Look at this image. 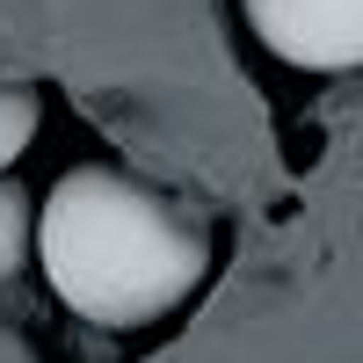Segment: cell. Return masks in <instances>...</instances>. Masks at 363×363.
Instances as JSON below:
<instances>
[{
	"instance_id": "1",
	"label": "cell",
	"mask_w": 363,
	"mask_h": 363,
	"mask_svg": "<svg viewBox=\"0 0 363 363\" xmlns=\"http://www.w3.org/2000/svg\"><path fill=\"white\" fill-rule=\"evenodd\" d=\"M29 247L80 320L145 327L203 284L211 225L124 167H73L29 211Z\"/></svg>"
},
{
	"instance_id": "2",
	"label": "cell",
	"mask_w": 363,
	"mask_h": 363,
	"mask_svg": "<svg viewBox=\"0 0 363 363\" xmlns=\"http://www.w3.org/2000/svg\"><path fill=\"white\" fill-rule=\"evenodd\" d=\"M255 37L306 73H349L363 58V0H247Z\"/></svg>"
},
{
	"instance_id": "3",
	"label": "cell",
	"mask_w": 363,
	"mask_h": 363,
	"mask_svg": "<svg viewBox=\"0 0 363 363\" xmlns=\"http://www.w3.org/2000/svg\"><path fill=\"white\" fill-rule=\"evenodd\" d=\"M29 138H37V95L0 80V167H15Z\"/></svg>"
},
{
	"instance_id": "4",
	"label": "cell",
	"mask_w": 363,
	"mask_h": 363,
	"mask_svg": "<svg viewBox=\"0 0 363 363\" xmlns=\"http://www.w3.org/2000/svg\"><path fill=\"white\" fill-rule=\"evenodd\" d=\"M29 262V196L15 182H0V284Z\"/></svg>"
}]
</instances>
